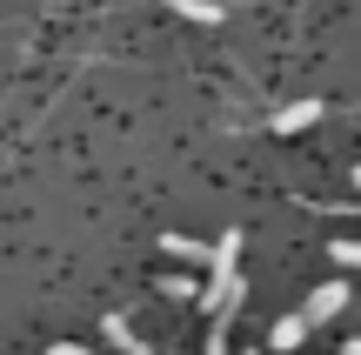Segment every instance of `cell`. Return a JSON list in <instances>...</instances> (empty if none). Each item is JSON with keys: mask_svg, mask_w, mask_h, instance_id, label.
I'll return each mask as SVG.
<instances>
[{"mask_svg": "<svg viewBox=\"0 0 361 355\" xmlns=\"http://www.w3.org/2000/svg\"><path fill=\"white\" fill-rule=\"evenodd\" d=\"M341 308H348V289H341V282H322V289L308 295V308H301V315H308V329H314V322L341 315Z\"/></svg>", "mask_w": 361, "mask_h": 355, "instance_id": "obj_2", "label": "cell"}, {"mask_svg": "<svg viewBox=\"0 0 361 355\" xmlns=\"http://www.w3.org/2000/svg\"><path fill=\"white\" fill-rule=\"evenodd\" d=\"M301 342H308V315H281V322L268 329V349H274V355H295Z\"/></svg>", "mask_w": 361, "mask_h": 355, "instance_id": "obj_4", "label": "cell"}, {"mask_svg": "<svg viewBox=\"0 0 361 355\" xmlns=\"http://www.w3.org/2000/svg\"><path fill=\"white\" fill-rule=\"evenodd\" d=\"M101 335H107V342H114V355H154V349L141 342V335L128 329V315H107V322H101Z\"/></svg>", "mask_w": 361, "mask_h": 355, "instance_id": "obj_6", "label": "cell"}, {"mask_svg": "<svg viewBox=\"0 0 361 355\" xmlns=\"http://www.w3.org/2000/svg\"><path fill=\"white\" fill-rule=\"evenodd\" d=\"M201 302L214 308V315H234V302H241V228H228V235L214 241V262H207Z\"/></svg>", "mask_w": 361, "mask_h": 355, "instance_id": "obj_1", "label": "cell"}, {"mask_svg": "<svg viewBox=\"0 0 361 355\" xmlns=\"http://www.w3.org/2000/svg\"><path fill=\"white\" fill-rule=\"evenodd\" d=\"M314 121H322V101L308 94V101H288L281 114H274V134H301V128H314Z\"/></svg>", "mask_w": 361, "mask_h": 355, "instance_id": "obj_3", "label": "cell"}, {"mask_svg": "<svg viewBox=\"0 0 361 355\" xmlns=\"http://www.w3.org/2000/svg\"><path fill=\"white\" fill-rule=\"evenodd\" d=\"M341 355H361V342H348V349H341Z\"/></svg>", "mask_w": 361, "mask_h": 355, "instance_id": "obj_11", "label": "cell"}, {"mask_svg": "<svg viewBox=\"0 0 361 355\" xmlns=\"http://www.w3.org/2000/svg\"><path fill=\"white\" fill-rule=\"evenodd\" d=\"M355 188H361V168H355Z\"/></svg>", "mask_w": 361, "mask_h": 355, "instance_id": "obj_12", "label": "cell"}, {"mask_svg": "<svg viewBox=\"0 0 361 355\" xmlns=\"http://www.w3.org/2000/svg\"><path fill=\"white\" fill-rule=\"evenodd\" d=\"M335 262L341 268H361V241H335Z\"/></svg>", "mask_w": 361, "mask_h": 355, "instance_id": "obj_10", "label": "cell"}, {"mask_svg": "<svg viewBox=\"0 0 361 355\" xmlns=\"http://www.w3.org/2000/svg\"><path fill=\"white\" fill-rule=\"evenodd\" d=\"M161 248H168L174 262H188V268H207V262H214V248L194 241V235H161Z\"/></svg>", "mask_w": 361, "mask_h": 355, "instance_id": "obj_5", "label": "cell"}, {"mask_svg": "<svg viewBox=\"0 0 361 355\" xmlns=\"http://www.w3.org/2000/svg\"><path fill=\"white\" fill-rule=\"evenodd\" d=\"M161 295H174V302H201V282H194V275H168Z\"/></svg>", "mask_w": 361, "mask_h": 355, "instance_id": "obj_8", "label": "cell"}, {"mask_svg": "<svg viewBox=\"0 0 361 355\" xmlns=\"http://www.w3.org/2000/svg\"><path fill=\"white\" fill-rule=\"evenodd\" d=\"M168 7L180 13V20H201V27H214V20H221V7H214V0H168Z\"/></svg>", "mask_w": 361, "mask_h": 355, "instance_id": "obj_7", "label": "cell"}, {"mask_svg": "<svg viewBox=\"0 0 361 355\" xmlns=\"http://www.w3.org/2000/svg\"><path fill=\"white\" fill-rule=\"evenodd\" d=\"M201 355H228V315H214V329H207V349Z\"/></svg>", "mask_w": 361, "mask_h": 355, "instance_id": "obj_9", "label": "cell"}]
</instances>
